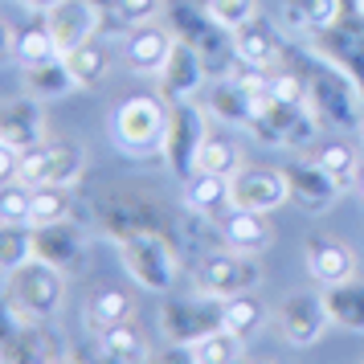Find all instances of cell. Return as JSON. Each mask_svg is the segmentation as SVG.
I'll return each mask as SVG.
<instances>
[{"label":"cell","mask_w":364,"mask_h":364,"mask_svg":"<svg viewBox=\"0 0 364 364\" xmlns=\"http://www.w3.org/2000/svg\"><path fill=\"white\" fill-rule=\"evenodd\" d=\"M262 323V307L250 299V291L246 295H233V299H225V311H221V328H230V331H237L242 340H246L250 331Z\"/></svg>","instance_id":"obj_35"},{"label":"cell","mask_w":364,"mask_h":364,"mask_svg":"<svg viewBox=\"0 0 364 364\" xmlns=\"http://www.w3.org/2000/svg\"><path fill=\"white\" fill-rule=\"evenodd\" d=\"M360 193H364V172H360Z\"/></svg>","instance_id":"obj_40"},{"label":"cell","mask_w":364,"mask_h":364,"mask_svg":"<svg viewBox=\"0 0 364 364\" xmlns=\"http://www.w3.org/2000/svg\"><path fill=\"white\" fill-rule=\"evenodd\" d=\"M164 123H168V107H160L156 99H127L115 111V139L127 151H148L164 139Z\"/></svg>","instance_id":"obj_9"},{"label":"cell","mask_w":364,"mask_h":364,"mask_svg":"<svg viewBox=\"0 0 364 364\" xmlns=\"http://www.w3.org/2000/svg\"><path fill=\"white\" fill-rule=\"evenodd\" d=\"M258 282H262V262L250 258V250L230 246V254H209L197 266V291H205V295H213V299L246 295Z\"/></svg>","instance_id":"obj_4"},{"label":"cell","mask_w":364,"mask_h":364,"mask_svg":"<svg viewBox=\"0 0 364 364\" xmlns=\"http://www.w3.org/2000/svg\"><path fill=\"white\" fill-rule=\"evenodd\" d=\"M315 164L323 168L340 188H348V184L356 181V151L348 148V144H323L319 156H315Z\"/></svg>","instance_id":"obj_33"},{"label":"cell","mask_w":364,"mask_h":364,"mask_svg":"<svg viewBox=\"0 0 364 364\" xmlns=\"http://www.w3.org/2000/svg\"><path fill=\"white\" fill-rule=\"evenodd\" d=\"M70 217L66 184H37L33 188V225H53Z\"/></svg>","instance_id":"obj_29"},{"label":"cell","mask_w":364,"mask_h":364,"mask_svg":"<svg viewBox=\"0 0 364 364\" xmlns=\"http://www.w3.org/2000/svg\"><path fill=\"white\" fill-rule=\"evenodd\" d=\"M119 17L132 21V25H148L156 13H160V0H115Z\"/></svg>","instance_id":"obj_38"},{"label":"cell","mask_w":364,"mask_h":364,"mask_svg":"<svg viewBox=\"0 0 364 364\" xmlns=\"http://www.w3.org/2000/svg\"><path fill=\"white\" fill-rule=\"evenodd\" d=\"M287 200H291V184H287V172H282V168L242 164L230 176V205H237V209L274 213Z\"/></svg>","instance_id":"obj_6"},{"label":"cell","mask_w":364,"mask_h":364,"mask_svg":"<svg viewBox=\"0 0 364 364\" xmlns=\"http://www.w3.org/2000/svg\"><path fill=\"white\" fill-rule=\"evenodd\" d=\"M188 360H197V364L242 360V336L230 331V328H213L209 336H200L197 344H188Z\"/></svg>","instance_id":"obj_24"},{"label":"cell","mask_w":364,"mask_h":364,"mask_svg":"<svg viewBox=\"0 0 364 364\" xmlns=\"http://www.w3.org/2000/svg\"><path fill=\"white\" fill-rule=\"evenodd\" d=\"M172 46H176V37L168 33V29H156V25H144L139 33H132V41H127V66L135 70V74H160L168 62V53H172Z\"/></svg>","instance_id":"obj_18"},{"label":"cell","mask_w":364,"mask_h":364,"mask_svg":"<svg viewBox=\"0 0 364 364\" xmlns=\"http://www.w3.org/2000/svg\"><path fill=\"white\" fill-rule=\"evenodd\" d=\"M62 291H66V270L46 262V258H29V262L4 270V307L9 319H50L62 307Z\"/></svg>","instance_id":"obj_1"},{"label":"cell","mask_w":364,"mask_h":364,"mask_svg":"<svg viewBox=\"0 0 364 364\" xmlns=\"http://www.w3.org/2000/svg\"><path fill=\"white\" fill-rule=\"evenodd\" d=\"M200 62H205V58H200L188 41H176V46H172L164 70H160V86H164V99L168 102L197 99L200 82H205V66H200Z\"/></svg>","instance_id":"obj_15"},{"label":"cell","mask_w":364,"mask_h":364,"mask_svg":"<svg viewBox=\"0 0 364 364\" xmlns=\"http://www.w3.org/2000/svg\"><path fill=\"white\" fill-rule=\"evenodd\" d=\"M25 90L33 99H62L70 90H78L74 74L66 66V53H53V58L37 62V66H25Z\"/></svg>","instance_id":"obj_20"},{"label":"cell","mask_w":364,"mask_h":364,"mask_svg":"<svg viewBox=\"0 0 364 364\" xmlns=\"http://www.w3.org/2000/svg\"><path fill=\"white\" fill-rule=\"evenodd\" d=\"M356 4H360V13H364V0H356Z\"/></svg>","instance_id":"obj_41"},{"label":"cell","mask_w":364,"mask_h":364,"mask_svg":"<svg viewBox=\"0 0 364 364\" xmlns=\"http://www.w3.org/2000/svg\"><path fill=\"white\" fill-rule=\"evenodd\" d=\"M225 200H230V176H217V172L197 168V172L184 181V205L197 209V213H213Z\"/></svg>","instance_id":"obj_22"},{"label":"cell","mask_w":364,"mask_h":364,"mask_svg":"<svg viewBox=\"0 0 364 364\" xmlns=\"http://www.w3.org/2000/svg\"><path fill=\"white\" fill-rule=\"evenodd\" d=\"M213 115L221 123H237V127H250L254 123V99H250L246 82H221L213 95Z\"/></svg>","instance_id":"obj_25"},{"label":"cell","mask_w":364,"mask_h":364,"mask_svg":"<svg viewBox=\"0 0 364 364\" xmlns=\"http://www.w3.org/2000/svg\"><path fill=\"white\" fill-rule=\"evenodd\" d=\"M66 66H70V74H74V86H78V90H90V86H99L102 78H107V53H102L95 41H86V46L66 53Z\"/></svg>","instance_id":"obj_26"},{"label":"cell","mask_w":364,"mask_h":364,"mask_svg":"<svg viewBox=\"0 0 364 364\" xmlns=\"http://www.w3.org/2000/svg\"><path fill=\"white\" fill-rule=\"evenodd\" d=\"M282 17L291 29H303V33H323L336 25L340 17V0H287Z\"/></svg>","instance_id":"obj_23"},{"label":"cell","mask_w":364,"mask_h":364,"mask_svg":"<svg viewBox=\"0 0 364 364\" xmlns=\"http://www.w3.org/2000/svg\"><path fill=\"white\" fill-rule=\"evenodd\" d=\"M307 102H311L315 119H328V123H352L360 95L356 82H348L344 74H331V90H328V74H315V82L307 86Z\"/></svg>","instance_id":"obj_14"},{"label":"cell","mask_w":364,"mask_h":364,"mask_svg":"<svg viewBox=\"0 0 364 364\" xmlns=\"http://www.w3.org/2000/svg\"><path fill=\"white\" fill-rule=\"evenodd\" d=\"M9 50H13V58H17L21 70H25V66H37V62L53 58V53H58V46H53V33L41 25V29H25V33H21Z\"/></svg>","instance_id":"obj_34"},{"label":"cell","mask_w":364,"mask_h":364,"mask_svg":"<svg viewBox=\"0 0 364 364\" xmlns=\"http://www.w3.org/2000/svg\"><path fill=\"white\" fill-rule=\"evenodd\" d=\"M41 135H46V115H41L33 95L4 102V111H0V144L4 148L29 151L41 144Z\"/></svg>","instance_id":"obj_12"},{"label":"cell","mask_w":364,"mask_h":364,"mask_svg":"<svg viewBox=\"0 0 364 364\" xmlns=\"http://www.w3.org/2000/svg\"><path fill=\"white\" fill-rule=\"evenodd\" d=\"M282 172H287V184H291V197H295V205H303L307 213H323L331 200L344 193V188L331 181V176L315 164V160H295V164H287Z\"/></svg>","instance_id":"obj_13"},{"label":"cell","mask_w":364,"mask_h":364,"mask_svg":"<svg viewBox=\"0 0 364 364\" xmlns=\"http://www.w3.org/2000/svg\"><path fill=\"white\" fill-rule=\"evenodd\" d=\"M221 233H225V242H230L233 250H262L270 246V225H266V213H258V209H237L233 205V213L221 221Z\"/></svg>","instance_id":"obj_21"},{"label":"cell","mask_w":364,"mask_h":364,"mask_svg":"<svg viewBox=\"0 0 364 364\" xmlns=\"http://www.w3.org/2000/svg\"><path fill=\"white\" fill-rule=\"evenodd\" d=\"M46 29L53 33L58 53H70L95 37V29H99V9L90 0H62V4H53L50 13H46Z\"/></svg>","instance_id":"obj_10"},{"label":"cell","mask_w":364,"mask_h":364,"mask_svg":"<svg viewBox=\"0 0 364 364\" xmlns=\"http://www.w3.org/2000/svg\"><path fill=\"white\" fill-rule=\"evenodd\" d=\"M127 315H132V299L123 295V291H99V295L90 299V307H86V323L102 336L115 323H127Z\"/></svg>","instance_id":"obj_27"},{"label":"cell","mask_w":364,"mask_h":364,"mask_svg":"<svg viewBox=\"0 0 364 364\" xmlns=\"http://www.w3.org/2000/svg\"><path fill=\"white\" fill-rule=\"evenodd\" d=\"M323 303H328L331 323L348 331H364V279H340L323 287Z\"/></svg>","instance_id":"obj_19"},{"label":"cell","mask_w":364,"mask_h":364,"mask_svg":"<svg viewBox=\"0 0 364 364\" xmlns=\"http://www.w3.org/2000/svg\"><path fill=\"white\" fill-rule=\"evenodd\" d=\"M119 254H123V270L132 274V282L139 287V291H156V295L172 291L181 266H176L172 246H168L156 230L123 233V237H119Z\"/></svg>","instance_id":"obj_2"},{"label":"cell","mask_w":364,"mask_h":364,"mask_svg":"<svg viewBox=\"0 0 364 364\" xmlns=\"http://www.w3.org/2000/svg\"><path fill=\"white\" fill-rule=\"evenodd\" d=\"M270 95H274V99L279 102H307V86L299 82L295 74H274V78H270Z\"/></svg>","instance_id":"obj_37"},{"label":"cell","mask_w":364,"mask_h":364,"mask_svg":"<svg viewBox=\"0 0 364 364\" xmlns=\"http://www.w3.org/2000/svg\"><path fill=\"white\" fill-rule=\"evenodd\" d=\"M17 176L29 188L37 184H74L82 176V148L78 144H37V148L21 151Z\"/></svg>","instance_id":"obj_7"},{"label":"cell","mask_w":364,"mask_h":364,"mask_svg":"<svg viewBox=\"0 0 364 364\" xmlns=\"http://www.w3.org/2000/svg\"><path fill=\"white\" fill-rule=\"evenodd\" d=\"M33 254L46 262L62 266L66 274L82 270L86 258V237L70 221H53V225H33Z\"/></svg>","instance_id":"obj_11"},{"label":"cell","mask_w":364,"mask_h":364,"mask_svg":"<svg viewBox=\"0 0 364 364\" xmlns=\"http://www.w3.org/2000/svg\"><path fill=\"white\" fill-rule=\"evenodd\" d=\"M221 311H225V299H213L200 291V303L197 295L188 299H172L164 311H160V331H164L172 344H197L200 336H209L213 328H221Z\"/></svg>","instance_id":"obj_5"},{"label":"cell","mask_w":364,"mask_h":364,"mask_svg":"<svg viewBox=\"0 0 364 364\" xmlns=\"http://www.w3.org/2000/svg\"><path fill=\"white\" fill-rule=\"evenodd\" d=\"M274 323H279V336L287 344L295 348H311L323 328L331 323L328 315V303H323V291L319 295H307V291H295V295H287L279 303V311H274Z\"/></svg>","instance_id":"obj_8"},{"label":"cell","mask_w":364,"mask_h":364,"mask_svg":"<svg viewBox=\"0 0 364 364\" xmlns=\"http://www.w3.org/2000/svg\"><path fill=\"white\" fill-rule=\"evenodd\" d=\"M102 356L107 360H148V348L132 323H115L102 331Z\"/></svg>","instance_id":"obj_28"},{"label":"cell","mask_w":364,"mask_h":364,"mask_svg":"<svg viewBox=\"0 0 364 364\" xmlns=\"http://www.w3.org/2000/svg\"><path fill=\"white\" fill-rule=\"evenodd\" d=\"M197 168L217 172V176H233V172L242 168V156H237V148H233L225 135H209L205 148H200V156H197Z\"/></svg>","instance_id":"obj_30"},{"label":"cell","mask_w":364,"mask_h":364,"mask_svg":"<svg viewBox=\"0 0 364 364\" xmlns=\"http://www.w3.org/2000/svg\"><path fill=\"white\" fill-rule=\"evenodd\" d=\"M33 258V230H17V225H4V242H0V266L13 270V266L29 262Z\"/></svg>","instance_id":"obj_36"},{"label":"cell","mask_w":364,"mask_h":364,"mask_svg":"<svg viewBox=\"0 0 364 364\" xmlns=\"http://www.w3.org/2000/svg\"><path fill=\"white\" fill-rule=\"evenodd\" d=\"M0 225H17V230H33V188L9 184L0 197Z\"/></svg>","instance_id":"obj_32"},{"label":"cell","mask_w":364,"mask_h":364,"mask_svg":"<svg viewBox=\"0 0 364 364\" xmlns=\"http://www.w3.org/2000/svg\"><path fill=\"white\" fill-rule=\"evenodd\" d=\"M303 258H307L311 279L323 282V287L356 274V254H352L340 237H328V233H315L311 242H307V250H303Z\"/></svg>","instance_id":"obj_16"},{"label":"cell","mask_w":364,"mask_h":364,"mask_svg":"<svg viewBox=\"0 0 364 364\" xmlns=\"http://www.w3.org/2000/svg\"><path fill=\"white\" fill-rule=\"evenodd\" d=\"M205 115L193 99H181V102H168V123H164V139H160V151H164L172 176L188 181L197 172V156L205 148Z\"/></svg>","instance_id":"obj_3"},{"label":"cell","mask_w":364,"mask_h":364,"mask_svg":"<svg viewBox=\"0 0 364 364\" xmlns=\"http://www.w3.org/2000/svg\"><path fill=\"white\" fill-rule=\"evenodd\" d=\"M230 46H233V53H237V62H246L254 74H266V70L279 62V33L266 25V21H246L242 29H233L230 33Z\"/></svg>","instance_id":"obj_17"},{"label":"cell","mask_w":364,"mask_h":364,"mask_svg":"<svg viewBox=\"0 0 364 364\" xmlns=\"http://www.w3.org/2000/svg\"><path fill=\"white\" fill-rule=\"evenodd\" d=\"M29 9H37V13H50L53 4H62V0H25Z\"/></svg>","instance_id":"obj_39"},{"label":"cell","mask_w":364,"mask_h":364,"mask_svg":"<svg viewBox=\"0 0 364 364\" xmlns=\"http://www.w3.org/2000/svg\"><path fill=\"white\" fill-rule=\"evenodd\" d=\"M205 13H209V21H213L221 33H233V29H242L246 21L258 17V0H209Z\"/></svg>","instance_id":"obj_31"}]
</instances>
